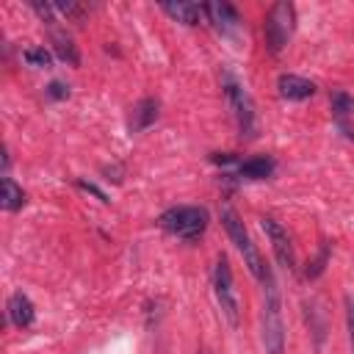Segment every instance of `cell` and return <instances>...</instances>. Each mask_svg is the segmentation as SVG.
Masks as SVG:
<instances>
[{
	"mask_svg": "<svg viewBox=\"0 0 354 354\" xmlns=\"http://www.w3.org/2000/svg\"><path fill=\"white\" fill-rule=\"evenodd\" d=\"M218 218H221V227H224L227 238H230V241L235 243V249L241 252L243 266L249 268V274H252L260 285H263V282H268V279L274 277V271H271V266L266 263V257L260 254V249L252 243V238H249V232H246V227H243L241 216L235 213V207H232V205H221Z\"/></svg>",
	"mask_w": 354,
	"mask_h": 354,
	"instance_id": "cell-1",
	"label": "cell"
},
{
	"mask_svg": "<svg viewBox=\"0 0 354 354\" xmlns=\"http://www.w3.org/2000/svg\"><path fill=\"white\" fill-rule=\"evenodd\" d=\"M260 340L266 354L285 351V318H282V299L277 279L271 277L263 282V301H260Z\"/></svg>",
	"mask_w": 354,
	"mask_h": 354,
	"instance_id": "cell-2",
	"label": "cell"
},
{
	"mask_svg": "<svg viewBox=\"0 0 354 354\" xmlns=\"http://www.w3.org/2000/svg\"><path fill=\"white\" fill-rule=\"evenodd\" d=\"M158 227L183 241H194L207 227V210L199 205H177L158 216Z\"/></svg>",
	"mask_w": 354,
	"mask_h": 354,
	"instance_id": "cell-3",
	"label": "cell"
},
{
	"mask_svg": "<svg viewBox=\"0 0 354 354\" xmlns=\"http://www.w3.org/2000/svg\"><path fill=\"white\" fill-rule=\"evenodd\" d=\"M293 28H296V6L288 3V0L274 3V6L266 11V22H263L266 50H268L271 55L282 53L285 44L290 41V36H293Z\"/></svg>",
	"mask_w": 354,
	"mask_h": 354,
	"instance_id": "cell-4",
	"label": "cell"
},
{
	"mask_svg": "<svg viewBox=\"0 0 354 354\" xmlns=\"http://www.w3.org/2000/svg\"><path fill=\"white\" fill-rule=\"evenodd\" d=\"M221 88H224V97H227V102H230V108H232V116H235V124H238L241 138H254V136H257V113H254L252 97H249L246 88H243L232 75H227V72H224V77H221Z\"/></svg>",
	"mask_w": 354,
	"mask_h": 354,
	"instance_id": "cell-5",
	"label": "cell"
},
{
	"mask_svg": "<svg viewBox=\"0 0 354 354\" xmlns=\"http://www.w3.org/2000/svg\"><path fill=\"white\" fill-rule=\"evenodd\" d=\"M213 296L218 301L221 315L227 318L230 326H238L241 321V304H238V293H235V282H232V268L230 260L224 254L216 257V268H213Z\"/></svg>",
	"mask_w": 354,
	"mask_h": 354,
	"instance_id": "cell-6",
	"label": "cell"
},
{
	"mask_svg": "<svg viewBox=\"0 0 354 354\" xmlns=\"http://www.w3.org/2000/svg\"><path fill=\"white\" fill-rule=\"evenodd\" d=\"M260 227H263V232H266V238H268V243H271V249H274L277 263H279L288 274L296 271V254H293V243H290L288 230H285L279 221H274L271 216H263V218H260Z\"/></svg>",
	"mask_w": 354,
	"mask_h": 354,
	"instance_id": "cell-7",
	"label": "cell"
},
{
	"mask_svg": "<svg viewBox=\"0 0 354 354\" xmlns=\"http://www.w3.org/2000/svg\"><path fill=\"white\" fill-rule=\"evenodd\" d=\"M205 17L224 36H232L243 25V19H241V14H238V8L232 3H205Z\"/></svg>",
	"mask_w": 354,
	"mask_h": 354,
	"instance_id": "cell-8",
	"label": "cell"
},
{
	"mask_svg": "<svg viewBox=\"0 0 354 354\" xmlns=\"http://www.w3.org/2000/svg\"><path fill=\"white\" fill-rule=\"evenodd\" d=\"M277 91L282 100H290V102H301V100H310L315 94V83L301 77V75H293V72H282L277 77Z\"/></svg>",
	"mask_w": 354,
	"mask_h": 354,
	"instance_id": "cell-9",
	"label": "cell"
},
{
	"mask_svg": "<svg viewBox=\"0 0 354 354\" xmlns=\"http://www.w3.org/2000/svg\"><path fill=\"white\" fill-rule=\"evenodd\" d=\"M6 313H8V321H11L17 329H28V326L36 321V304H33L30 296H25L22 290H17V293L8 296Z\"/></svg>",
	"mask_w": 354,
	"mask_h": 354,
	"instance_id": "cell-10",
	"label": "cell"
},
{
	"mask_svg": "<svg viewBox=\"0 0 354 354\" xmlns=\"http://www.w3.org/2000/svg\"><path fill=\"white\" fill-rule=\"evenodd\" d=\"M158 113H160V102H158L155 97H141V100L130 108V116H127V127H130V133H141V130H147V127L158 119Z\"/></svg>",
	"mask_w": 354,
	"mask_h": 354,
	"instance_id": "cell-11",
	"label": "cell"
},
{
	"mask_svg": "<svg viewBox=\"0 0 354 354\" xmlns=\"http://www.w3.org/2000/svg\"><path fill=\"white\" fill-rule=\"evenodd\" d=\"M274 169H277V163H274L271 155H254V158L241 160L235 166V174L243 177V180H266V177L274 174Z\"/></svg>",
	"mask_w": 354,
	"mask_h": 354,
	"instance_id": "cell-12",
	"label": "cell"
},
{
	"mask_svg": "<svg viewBox=\"0 0 354 354\" xmlns=\"http://www.w3.org/2000/svg\"><path fill=\"white\" fill-rule=\"evenodd\" d=\"M160 8H163L171 19L183 22V25H199V22L205 19V6H199V3L177 0V3H160Z\"/></svg>",
	"mask_w": 354,
	"mask_h": 354,
	"instance_id": "cell-13",
	"label": "cell"
},
{
	"mask_svg": "<svg viewBox=\"0 0 354 354\" xmlns=\"http://www.w3.org/2000/svg\"><path fill=\"white\" fill-rule=\"evenodd\" d=\"M329 108H332V116H335V122L346 130V133H351V122H354V97L348 94V91H332L329 94Z\"/></svg>",
	"mask_w": 354,
	"mask_h": 354,
	"instance_id": "cell-14",
	"label": "cell"
},
{
	"mask_svg": "<svg viewBox=\"0 0 354 354\" xmlns=\"http://www.w3.org/2000/svg\"><path fill=\"white\" fill-rule=\"evenodd\" d=\"M50 39H53V50H55V55H58L61 61H66V64H72V66L80 64V53H77L75 41H72L64 30H58V28L53 25V28H50Z\"/></svg>",
	"mask_w": 354,
	"mask_h": 354,
	"instance_id": "cell-15",
	"label": "cell"
},
{
	"mask_svg": "<svg viewBox=\"0 0 354 354\" xmlns=\"http://www.w3.org/2000/svg\"><path fill=\"white\" fill-rule=\"evenodd\" d=\"M22 205H25V191H22V185H17V183L6 174L3 183H0V207L8 210V213H14V210H19Z\"/></svg>",
	"mask_w": 354,
	"mask_h": 354,
	"instance_id": "cell-16",
	"label": "cell"
},
{
	"mask_svg": "<svg viewBox=\"0 0 354 354\" xmlns=\"http://www.w3.org/2000/svg\"><path fill=\"white\" fill-rule=\"evenodd\" d=\"M22 58H25V64L33 66V69H50V64H53V53H50L47 47H28V50L22 53Z\"/></svg>",
	"mask_w": 354,
	"mask_h": 354,
	"instance_id": "cell-17",
	"label": "cell"
},
{
	"mask_svg": "<svg viewBox=\"0 0 354 354\" xmlns=\"http://www.w3.org/2000/svg\"><path fill=\"white\" fill-rule=\"evenodd\" d=\"M326 263H329V243H321V249H318V254L307 263V271H304V277L307 279H315V277H321L324 274V268H326Z\"/></svg>",
	"mask_w": 354,
	"mask_h": 354,
	"instance_id": "cell-18",
	"label": "cell"
},
{
	"mask_svg": "<svg viewBox=\"0 0 354 354\" xmlns=\"http://www.w3.org/2000/svg\"><path fill=\"white\" fill-rule=\"evenodd\" d=\"M304 313H307V324H310V329H313V335H315V346H321V340H324V332H326V326H324V321L318 318V310H315V307L304 304Z\"/></svg>",
	"mask_w": 354,
	"mask_h": 354,
	"instance_id": "cell-19",
	"label": "cell"
},
{
	"mask_svg": "<svg viewBox=\"0 0 354 354\" xmlns=\"http://www.w3.org/2000/svg\"><path fill=\"white\" fill-rule=\"evenodd\" d=\"M44 97L53 100V102H61V100H69V86L64 80H50L44 86Z\"/></svg>",
	"mask_w": 354,
	"mask_h": 354,
	"instance_id": "cell-20",
	"label": "cell"
},
{
	"mask_svg": "<svg viewBox=\"0 0 354 354\" xmlns=\"http://www.w3.org/2000/svg\"><path fill=\"white\" fill-rule=\"evenodd\" d=\"M343 307H346V332H348V346H351V354H354V296H351V293H346Z\"/></svg>",
	"mask_w": 354,
	"mask_h": 354,
	"instance_id": "cell-21",
	"label": "cell"
},
{
	"mask_svg": "<svg viewBox=\"0 0 354 354\" xmlns=\"http://www.w3.org/2000/svg\"><path fill=\"white\" fill-rule=\"evenodd\" d=\"M53 8H55V14H64L66 19H83V14H86V8L77 3H53Z\"/></svg>",
	"mask_w": 354,
	"mask_h": 354,
	"instance_id": "cell-22",
	"label": "cell"
},
{
	"mask_svg": "<svg viewBox=\"0 0 354 354\" xmlns=\"http://www.w3.org/2000/svg\"><path fill=\"white\" fill-rule=\"evenodd\" d=\"M210 160L218 163V166H238V163H241V158H238L235 152H213Z\"/></svg>",
	"mask_w": 354,
	"mask_h": 354,
	"instance_id": "cell-23",
	"label": "cell"
},
{
	"mask_svg": "<svg viewBox=\"0 0 354 354\" xmlns=\"http://www.w3.org/2000/svg\"><path fill=\"white\" fill-rule=\"evenodd\" d=\"M77 185H80L83 191H88V194H94V196H97L100 202H108V196H105V194H102V191H100V188H97L94 183H86V180H77Z\"/></svg>",
	"mask_w": 354,
	"mask_h": 354,
	"instance_id": "cell-24",
	"label": "cell"
},
{
	"mask_svg": "<svg viewBox=\"0 0 354 354\" xmlns=\"http://www.w3.org/2000/svg\"><path fill=\"white\" fill-rule=\"evenodd\" d=\"M199 354H210V351H207V348H202V351H199Z\"/></svg>",
	"mask_w": 354,
	"mask_h": 354,
	"instance_id": "cell-25",
	"label": "cell"
},
{
	"mask_svg": "<svg viewBox=\"0 0 354 354\" xmlns=\"http://www.w3.org/2000/svg\"><path fill=\"white\" fill-rule=\"evenodd\" d=\"M348 136H351V138H354V130H351V133H348Z\"/></svg>",
	"mask_w": 354,
	"mask_h": 354,
	"instance_id": "cell-26",
	"label": "cell"
}]
</instances>
